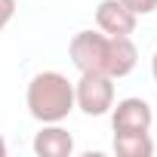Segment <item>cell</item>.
I'll use <instances>...</instances> for the list:
<instances>
[{
  "instance_id": "obj_1",
  "label": "cell",
  "mask_w": 157,
  "mask_h": 157,
  "mask_svg": "<svg viewBox=\"0 0 157 157\" xmlns=\"http://www.w3.org/2000/svg\"><path fill=\"white\" fill-rule=\"evenodd\" d=\"M71 65L77 71H99L114 80L132 74L139 65V49L129 37H111L105 31H77L68 43Z\"/></svg>"
},
{
  "instance_id": "obj_2",
  "label": "cell",
  "mask_w": 157,
  "mask_h": 157,
  "mask_svg": "<svg viewBox=\"0 0 157 157\" xmlns=\"http://www.w3.org/2000/svg\"><path fill=\"white\" fill-rule=\"evenodd\" d=\"M28 114L40 123H62L74 111V83L62 71H40L31 77L25 93Z\"/></svg>"
},
{
  "instance_id": "obj_3",
  "label": "cell",
  "mask_w": 157,
  "mask_h": 157,
  "mask_svg": "<svg viewBox=\"0 0 157 157\" xmlns=\"http://www.w3.org/2000/svg\"><path fill=\"white\" fill-rule=\"evenodd\" d=\"M114 105V77L99 71H83L74 83V108H80L86 117H102Z\"/></svg>"
},
{
  "instance_id": "obj_4",
  "label": "cell",
  "mask_w": 157,
  "mask_h": 157,
  "mask_svg": "<svg viewBox=\"0 0 157 157\" xmlns=\"http://www.w3.org/2000/svg\"><path fill=\"white\" fill-rule=\"evenodd\" d=\"M151 123H154V111L139 96H129V99H120L117 105H111L114 132H151Z\"/></svg>"
},
{
  "instance_id": "obj_5",
  "label": "cell",
  "mask_w": 157,
  "mask_h": 157,
  "mask_svg": "<svg viewBox=\"0 0 157 157\" xmlns=\"http://www.w3.org/2000/svg\"><path fill=\"white\" fill-rule=\"evenodd\" d=\"M136 22H139V16L129 13L120 0H102L96 6V25H99V31H105L111 37H129L136 31Z\"/></svg>"
},
{
  "instance_id": "obj_6",
  "label": "cell",
  "mask_w": 157,
  "mask_h": 157,
  "mask_svg": "<svg viewBox=\"0 0 157 157\" xmlns=\"http://www.w3.org/2000/svg\"><path fill=\"white\" fill-rule=\"evenodd\" d=\"M34 154L37 157H71L74 136L59 123H43V129L34 136Z\"/></svg>"
},
{
  "instance_id": "obj_7",
  "label": "cell",
  "mask_w": 157,
  "mask_h": 157,
  "mask_svg": "<svg viewBox=\"0 0 157 157\" xmlns=\"http://www.w3.org/2000/svg\"><path fill=\"white\" fill-rule=\"evenodd\" d=\"M114 154L117 157H151L154 142L148 132H114Z\"/></svg>"
},
{
  "instance_id": "obj_8",
  "label": "cell",
  "mask_w": 157,
  "mask_h": 157,
  "mask_svg": "<svg viewBox=\"0 0 157 157\" xmlns=\"http://www.w3.org/2000/svg\"><path fill=\"white\" fill-rule=\"evenodd\" d=\"M120 3H123L129 13H136V16H151V13L157 10V0H120Z\"/></svg>"
},
{
  "instance_id": "obj_9",
  "label": "cell",
  "mask_w": 157,
  "mask_h": 157,
  "mask_svg": "<svg viewBox=\"0 0 157 157\" xmlns=\"http://www.w3.org/2000/svg\"><path fill=\"white\" fill-rule=\"evenodd\" d=\"M13 16H16V0H0V34L13 22Z\"/></svg>"
},
{
  "instance_id": "obj_10",
  "label": "cell",
  "mask_w": 157,
  "mask_h": 157,
  "mask_svg": "<svg viewBox=\"0 0 157 157\" xmlns=\"http://www.w3.org/2000/svg\"><path fill=\"white\" fill-rule=\"evenodd\" d=\"M151 74H154V83H157V52H154V59H151Z\"/></svg>"
},
{
  "instance_id": "obj_11",
  "label": "cell",
  "mask_w": 157,
  "mask_h": 157,
  "mask_svg": "<svg viewBox=\"0 0 157 157\" xmlns=\"http://www.w3.org/2000/svg\"><path fill=\"white\" fill-rule=\"evenodd\" d=\"M0 157H6V142H3V136H0Z\"/></svg>"
}]
</instances>
